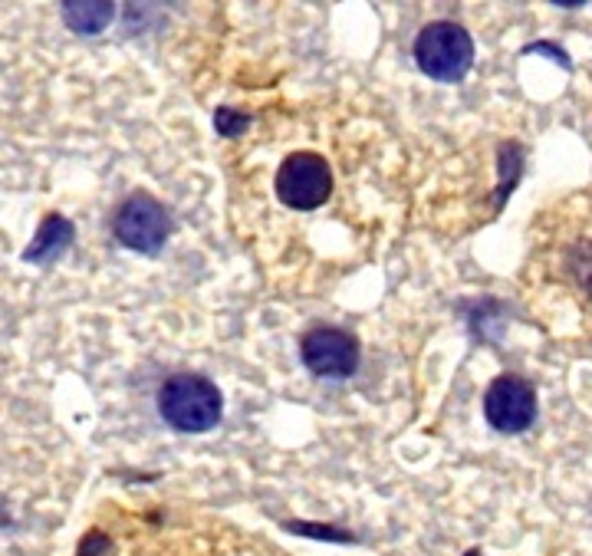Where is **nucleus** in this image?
I'll list each match as a JSON object with an SVG mask.
<instances>
[{"label": "nucleus", "instance_id": "1", "mask_svg": "<svg viewBox=\"0 0 592 556\" xmlns=\"http://www.w3.org/2000/svg\"><path fill=\"white\" fill-rule=\"evenodd\" d=\"M158 415L175 432L204 435L217 429L224 415V399H221V389L208 376L178 372V376H168L158 389Z\"/></svg>", "mask_w": 592, "mask_h": 556}, {"label": "nucleus", "instance_id": "2", "mask_svg": "<svg viewBox=\"0 0 592 556\" xmlns=\"http://www.w3.org/2000/svg\"><path fill=\"white\" fill-rule=\"evenodd\" d=\"M415 59L425 76L438 82H458L474 66V40L455 20H435L422 26L415 40Z\"/></svg>", "mask_w": 592, "mask_h": 556}, {"label": "nucleus", "instance_id": "3", "mask_svg": "<svg viewBox=\"0 0 592 556\" xmlns=\"http://www.w3.org/2000/svg\"><path fill=\"white\" fill-rule=\"evenodd\" d=\"M273 191L293 211H316L333 191V168L320 152H293L280 162Z\"/></svg>", "mask_w": 592, "mask_h": 556}, {"label": "nucleus", "instance_id": "4", "mask_svg": "<svg viewBox=\"0 0 592 556\" xmlns=\"http://www.w3.org/2000/svg\"><path fill=\"white\" fill-rule=\"evenodd\" d=\"M112 231L122 247L152 257L171 237V218H168L165 204L155 201L152 194H132L119 204V211L112 218Z\"/></svg>", "mask_w": 592, "mask_h": 556}, {"label": "nucleus", "instance_id": "5", "mask_svg": "<svg viewBox=\"0 0 592 556\" xmlns=\"http://www.w3.org/2000/svg\"><path fill=\"white\" fill-rule=\"evenodd\" d=\"M359 340L336 326H316L300 340V359L320 379H349L359 369Z\"/></svg>", "mask_w": 592, "mask_h": 556}, {"label": "nucleus", "instance_id": "6", "mask_svg": "<svg viewBox=\"0 0 592 556\" xmlns=\"http://www.w3.org/2000/svg\"><path fill=\"white\" fill-rule=\"evenodd\" d=\"M484 419L504 435H521L537 419V389L521 376H501L484 392Z\"/></svg>", "mask_w": 592, "mask_h": 556}, {"label": "nucleus", "instance_id": "7", "mask_svg": "<svg viewBox=\"0 0 592 556\" xmlns=\"http://www.w3.org/2000/svg\"><path fill=\"white\" fill-rule=\"evenodd\" d=\"M69 244H72V224L63 214H49L40 224L33 244L23 251V260L26 264H53V260H59L66 254Z\"/></svg>", "mask_w": 592, "mask_h": 556}, {"label": "nucleus", "instance_id": "8", "mask_svg": "<svg viewBox=\"0 0 592 556\" xmlns=\"http://www.w3.org/2000/svg\"><path fill=\"white\" fill-rule=\"evenodd\" d=\"M112 3H76V0H66L63 3V20L69 30L76 33H99L112 23Z\"/></svg>", "mask_w": 592, "mask_h": 556}, {"label": "nucleus", "instance_id": "9", "mask_svg": "<svg viewBox=\"0 0 592 556\" xmlns=\"http://www.w3.org/2000/svg\"><path fill=\"white\" fill-rule=\"evenodd\" d=\"M247 115H241V112H234V109H217V115H214V125H217V132L224 135V138H234V135H241L244 129H247Z\"/></svg>", "mask_w": 592, "mask_h": 556}, {"label": "nucleus", "instance_id": "10", "mask_svg": "<svg viewBox=\"0 0 592 556\" xmlns=\"http://www.w3.org/2000/svg\"><path fill=\"white\" fill-rule=\"evenodd\" d=\"M468 556H481V554H478V551H471V554H468Z\"/></svg>", "mask_w": 592, "mask_h": 556}]
</instances>
